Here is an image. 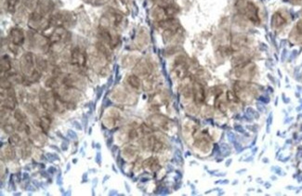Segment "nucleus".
<instances>
[{
    "label": "nucleus",
    "mask_w": 302,
    "mask_h": 196,
    "mask_svg": "<svg viewBox=\"0 0 302 196\" xmlns=\"http://www.w3.org/2000/svg\"><path fill=\"white\" fill-rule=\"evenodd\" d=\"M236 8L239 13L246 16L254 23L259 22V10L255 4L250 0H236Z\"/></svg>",
    "instance_id": "1"
},
{
    "label": "nucleus",
    "mask_w": 302,
    "mask_h": 196,
    "mask_svg": "<svg viewBox=\"0 0 302 196\" xmlns=\"http://www.w3.org/2000/svg\"><path fill=\"white\" fill-rule=\"evenodd\" d=\"M10 36H11L12 42L16 46H21L24 41V36H23L22 32L19 29H12L11 32H10Z\"/></svg>",
    "instance_id": "2"
},
{
    "label": "nucleus",
    "mask_w": 302,
    "mask_h": 196,
    "mask_svg": "<svg viewBox=\"0 0 302 196\" xmlns=\"http://www.w3.org/2000/svg\"><path fill=\"white\" fill-rule=\"evenodd\" d=\"M194 99L196 103H203L205 100V91L200 85H195L194 87Z\"/></svg>",
    "instance_id": "3"
},
{
    "label": "nucleus",
    "mask_w": 302,
    "mask_h": 196,
    "mask_svg": "<svg viewBox=\"0 0 302 196\" xmlns=\"http://www.w3.org/2000/svg\"><path fill=\"white\" fill-rule=\"evenodd\" d=\"M285 23V20L283 19V16L279 13H275L273 17V24L276 27H280Z\"/></svg>",
    "instance_id": "4"
},
{
    "label": "nucleus",
    "mask_w": 302,
    "mask_h": 196,
    "mask_svg": "<svg viewBox=\"0 0 302 196\" xmlns=\"http://www.w3.org/2000/svg\"><path fill=\"white\" fill-rule=\"evenodd\" d=\"M129 84L131 85L133 87H135V88H139V87H140V80H139V78H138L137 76H135V75L129 76Z\"/></svg>",
    "instance_id": "5"
},
{
    "label": "nucleus",
    "mask_w": 302,
    "mask_h": 196,
    "mask_svg": "<svg viewBox=\"0 0 302 196\" xmlns=\"http://www.w3.org/2000/svg\"><path fill=\"white\" fill-rule=\"evenodd\" d=\"M15 118L20 121V123H22V122H24L25 120V115L23 114V112H21V111H16L15 112Z\"/></svg>",
    "instance_id": "6"
},
{
    "label": "nucleus",
    "mask_w": 302,
    "mask_h": 196,
    "mask_svg": "<svg viewBox=\"0 0 302 196\" xmlns=\"http://www.w3.org/2000/svg\"><path fill=\"white\" fill-rule=\"evenodd\" d=\"M49 124H50V122L47 118H42L41 119V128L43 129V131H47V129L49 128Z\"/></svg>",
    "instance_id": "7"
},
{
    "label": "nucleus",
    "mask_w": 302,
    "mask_h": 196,
    "mask_svg": "<svg viewBox=\"0 0 302 196\" xmlns=\"http://www.w3.org/2000/svg\"><path fill=\"white\" fill-rule=\"evenodd\" d=\"M20 140H21V138L19 136L14 134V135H12V137H10V143L11 145H17L19 143Z\"/></svg>",
    "instance_id": "8"
},
{
    "label": "nucleus",
    "mask_w": 302,
    "mask_h": 196,
    "mask_svg": "<svg viewBox=\"0 0 302 196\" xmlns=\"http://www.w3.org/2000/svg\"><path fill=\"white\" fill-rule=\"evenodd\" d=\"M13 126H11V125H8V126H5V128H4V131L6 133H8V134H12V132L14 131V129L12 128Z\"/></svg>",
    "instance_id": "9"
},
{
    "label": "nucleus",
    "mask_w": 302,
    "mask_h": 196,
    "mask_svg": "<svg viewBox=\"0 0 302 196\" xmlns=\"http://www.w3.org/2000/svg\"><path fill=\"white\" fill-rule=\"evenodd\" d=\"M236 130L237 131H239V132H241V133H245V131L240 126H236Z\"/></svg>",
    "instance_id": "10"
},
{
    "label": "nucleus",
    "mask_w": 302,
    "mask_h": 196,
    "mask_svg": "<svg viewBox=\"0 0 302 196\" xmlns=\"http://www.w3.org/2000/svg\"><path fill=\"white\" fill-rule=\"evenodd\" d=\"M292 1H295V2H300V1H302V0H292Z\"/></svg>",
    "instance_id": "11"
}]
</instances>
